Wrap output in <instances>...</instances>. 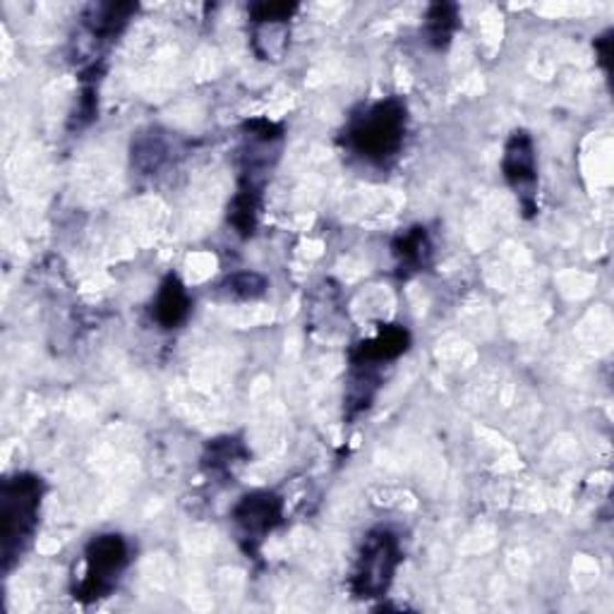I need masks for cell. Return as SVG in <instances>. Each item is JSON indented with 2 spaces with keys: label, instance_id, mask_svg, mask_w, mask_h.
Listing matches in <instances>:
<instances>
[{
  "label": "cell",
  "instance_id": "1",
  "mask_svg": "<svg viewBox=\"0 0 614 614\" xmlns=\"http://www.w3.org/2000/svg\"><path fill=\"white\" fill-rule=\"evenodd\" d=\"M44 480L34 473H15L0 487V555L3 571L15 567L30 550L44 502Z\"/></svg>",
  "mask_w": 614,
  "mask_h": 614
},
{
  "label": "cell",
  "instance_id": "2",
  "mask_svg": "<svg viewBox=\"0 0 614 614\" xmlns=\"http://www.w3.org/2000/svg\"><path fill=\"white\" fill-rule=\"evenodd\" d=\"M408 130V109L402 99H384L351 120L346 146L363 162L386 166L402 152Z\"/></svg>",
  "mask_w": 614,
  "mask_h": 614
},
{
  "label": "cell",
  "instance_id": "3",
  "mask_svg": "<svg viewBox=\"0 0 614 614\" xmlns=\"http://www.w3.org/2000/svg\"><path fill=\"white\" fill-rule=\"evenodd\" d=\"M402 542L390 528L370 530L351 571V593L355 597H382L394 583L396 569L402 564Z\"/></svg>",
  "mask_w": 614,
  "mask_h": 614
},
{
  "label": "cell",
  "instance_id": "4",
  "mask_svg": "<svg viewBox=\"0 0 614 614\" xmlns=\"http://www.w3.org/2000/svg\"><path fill=\"white\" fill-rule=\"evenodd\" d=\"M130 564V545L118 533H103L87 545L85 550V571L83 579L75 585V600L79 603H97L109 595L123 571Z\"/></svg>",
  "mask_w": 614,
  "mask_h": 614
},
{
  "label": "cell",
  "instance_id": "5",
  "mask_svg": "<svg viewBox=\"0 0 614 614\" xmlns=\"http://www.w3.org/2000/svg\"><path fill=\"white\" fill-rule=\"evenodd\" d=\"M502 173L509 188L516 193L518 205L524 207L526 217L538 211V162L536 144L526 130H516L504 144Z\"/></svg>",
  "mask_w": 614,
  "mask_h": 614
},
{
  "label": "cell",
  "instance_id": "6",
  "mask_svg": "<svg viewBox=\"0 0 614 614\" xmlns=\"http://www.w3.org/2000/svg\"><path fill=\"white\" fill-rule=\"evenodd\" d=\"M233 524L245 542V550L257 547L284 520V500L270 490H257L240 497L233 506Z\"/></svg>",
  "mask_w": 614,
  "mask_h": 614
},
{
  "label": "cell",
  "instance_id": "7",
  "mask_svg": "<svg viewBox=\"0 0 614 614\" xmlns=\"http://www.w3.org/2000/svg\"><path fill=\"white\" fill-rule=\"evenodd\" d=\"M410 346V333L406 327L386 325L375 337L360 341L351 351V365L365 370H380L386 363H394L402 358Z\"/></svg>",
  "mask_w": 614,
  "mask_h": 614
},
{
  "label": "cell",
  "instance_id": "8",
  "mask_svg": "<svg viewBox=\"0 0 614 614\" xmlns=\"http://www.w3.org/2000/svg\"><path fill=\"white\" fill-rule=\"evenodd\" d=\"M193 298L176 274H168L156 290L152 303V319L162 329H178L190 317Z\"/></svg>",
  "mask_w": 614,
  "mask_h": 614
},
{
  "label": "cell",
  "instance_id": "9",
  "mask_svg": "<svg viewBox=\"0 0 614 614\" xmlns=\"http://www.w3.org/2000/svg\"><path fill=\"white\" fill-rule=\"evenodd\" d=\"M392 252L396 257L398 272H402L404 276H410V274L420 272L423 266L430 262L432 243H430V238H427V231L418 226V229H410L398 235L394 240Z\"/></svg>",
  "mask_w": 614,
  "mask_h": 614
},
{
  "label": "cell",
  "instance_id": "10",
  "mask_svg": "<svg viewBox=\"0 0 614 614\" xmlns=\"http://www.w3.org/2000/svg\"><path fill=\"white\" fill-rule=\"evenodd\" d=\"M257 213H260V185L255 180L243 183L233 197V202L229 205V221L233 229L248 238L255 233L257 229Z\"/></svg>",
  "mask_w": 614,
  "mask_h": 614
},
{
  "label": "cell",
  "instance_id": "11",
  "mask_svg": "<svg viewBox=\"0 0 614 614\" xmlns=\"http://www.w3.org/2000/svg\"><path fill=\"white\" fill-rule=\"evenodd\" d=\"M459 30V8L451 3H435L427 10L425 34L435 48H447Z\"/></svg>",
  "mask_w": 614,
  "mask_h": 614
},
{
  "label": "cell",
  "instance_id": "12",
  "mask_svg": "<svg viewBox=\"0 0 614 614\" xmlns=\"http://www.w3.org/2000/svg\"><path fill=\"white\" fill-rule=\"evenodd\" d=\"M135 12V6L130 3H111V6H99L91 10V15L85 20L87 30L91 36L99 39H113L120 34V30L128 24V20Z\"/></svg>",
  "mask_w": 614,
  "mask_h": 614
},
{
  "label": "cell",
  "instance_id": "13",
  "mask_svg": "<svg viewBox=\"0 0 614 614\" xmlns=\"http://www.w3.org/2000/svg\"><path fill=\"white\" fill-rule=\"evenodd\" d=\"M245 459H248L245 447L233 437H223V439H213V442L207 447L205 463L211 473L233 475L238 465L245 463Z\"/></svg>",
  "mask_w": 614,
  "mask_h": 614
},
{
  "label": "cell",
  "instance_id": "14",
  "mask_svg": "<svg viewBox=\"0 0 614 614\" xmlns=\"http://www.w3.org/2000/svg\"><path fill=\"white\" fill-rule=\"evenodd\" d=\"M223 288H226V293H229V296H233L238 300H255V298L264 296L266 278L255 274V272H238V274L226 278Z\"/></svg>",
  "mask_w": 614,
  "mask_h": 614
},
{
  "label": "cell",
  "instance_id": "15",
  "mask_svg": "<svg viewBox=\"0 0 614 614\" xmlns=\"http://www.w3.org/2000/svg\"><path fill=\"white\" fill-rule=\"evenodd\" d=\"M298 6H288V3H257L250 8L252 22L257 24H284L288 22L293 15H296Z\"/></svg>",
  "mask_w": 614,
  "mask_h": 614
},
{
  "label": "cell",
  "instance_id": "16",
  "mask_svg": "<svg viewBox=\"0 0 614 614\" xmlns=\"http://www.w3.org/2000/svg\"><path fill=\"white\" fill-rule=\"evenodd\" d=\"M610 44H612L610 34L600 36V39H597V42H595V48H597V61H600V63H603V65H605V68H607V61H610V56H612Z\"/></svg>",
  "mask_w": 614,
  "mask_h": 614
}]
</instances>
